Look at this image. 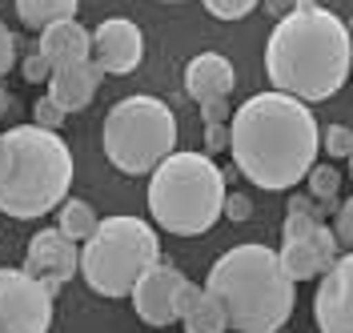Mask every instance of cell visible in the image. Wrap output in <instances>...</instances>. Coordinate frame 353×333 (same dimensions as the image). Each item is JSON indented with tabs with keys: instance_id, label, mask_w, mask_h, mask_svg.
I'll use <instances>...</instances> for the list:
<instances>
[{
	"instance_id": "obj_3",
	"label": "cell",
	"mask_w": 353,
	"mask_h": 333,
	"mask_svg": "<svg viewBox=\"0 0 353 333\" xmlns=\"http://www.w3.org/2000/svg\"><path fill=\"white\" fill-rule=\"evenodd\" d=\"M293 285L297 281L285 273L281 253L257 241L233 245L205 273V289L225 301L229 333H281L297 301Z\"/></svg>"
},
{
	"instance_id": "obj_4",
	"label": "cell",
	"mask_w": 353,
	"mask_h": 333,
	"mask_svg": "<svg viewBox=\"0 0 353 333\" xmlns=\"http://www.w3.org/2000/svg\"><path fill=\"white\" fill-rule=\"evenodd\" d=\"M8 173L0 181V213L17 221H37L61 209L72 189V149L57 129L17 125L4 133Z\"/></svg>"
},
{
	"instance_id": "obj_36",
	"label": "cell",
	"mask_w": 353,
	"mask_h": 333,
	"mask_svg": "<svg viewBox=\"0 0 353 333\" xmlns=\"http://www.w3.org/2000/svg\"><path fill=\"white\" fill-rule=\"evenodd\" d=\"M350 32H353V21H350Z\"/></svg>"
},
{
	"instance_id": "obj_29",
	"label": "cell",
	"mask_w": 353,
	"mask_h": 333,
	"mask_svg": "<svg viewBox=\"0 0 353 333\" xmlns=\"http://www.w3.org/2000/svg\"><path fill=\"white\" fill-rule=\"evenodd\" d=\"M221 149H229V125H205V153L217 157Z\"/></svg>"
},
{
	"instance_id": "obj_34",
	"label": "cell",
	"mask_w": 353,
	"mask_h": 333,
	"mask_svg": "<svg viewBox=\"0 0 353 333\" xmlns=\"http://www.w3.org/2000/svg\"><path fill=\"white\" fill-rule=\"evenodd\" d=\"M350 177H353V153H350Z\"/></svg>"
},
{
	"instance_id": "obj_15",
	"label": "cell",
	"mask_w": 353,
	"mask_h": 333,
	"mask_svg": "<svg viewBox=\"0 0 353 333\" xmlns=\"http://www.w3.org/2000/svg\"><path fill=\"white\" fill-rule=\"evenodd\" d=\"M101 77H105V72H101L97 61L52 68V77H48V97H52L65 112H85L88 105H92L97 89H101Z\"/></svg>"
},
{
	"instance_id": "obj_8",
	"label": "cell",
	"mask_w": 353,
	"mask_h": 333,
	"mask_svg": "<svg viewBox=\"0 0 353 333\" xmlns=\"http://www.w3.org/2000/svg\"><path fill=\"white\" fill-rule=\"evenodd\" d=\"M281 233H285L281 265H285V273L293 281L321 277V273L337 261V253H341V245L333 237V225H325L321 217H313L305 209H289Z\"/></svg>"
},
{
	"instance_id": "obj_19",
	"label": "cell",
	"mask_w": 353,
	"mask_h": 333,
	"mask_svg": "<svg viewBox=\"0 0 353 333\" xmlns=\"http://www.w3.org/2000/svg\"><path fill=\"white\" fill-rule=\"evenodd\" d=\"M97 225H101V217L92 213V205L81 197H65L61 201V213H57V229L65 233V237H72L77 245H85L92 233H97Z\"/></svg>"
},
{
	"instance_id": "obj_13",
	"label": "cell",
	"mask_w": 353,
	"mask_h": 333,
	"mask_svg": "<svg viewBox=\"0 0 353 333\" xmlns=\"http://www.w3.org/2000/svg\"><path fill=\"white\" fill-rule=\"evenodd\" d=\"M313 317L321 333H353V253L337 257L313 297Z\"/></svg>"
},
{
	"instance_id": "obj_17",
	"label": "cell",
	"mask_w": 353,
	"mask_h": 333,
	"mask_svg": "<svg viewBox=\"0 0 353 333\" xmlns=\"http://www.w3.org/2000/svg\"><path fill=\"white\" fill-rule=\"evenodd\" d=\"M237 85V72L229 65V57L221 52H197L189 68H185V92L193 101H205V97H229Z\"/></svg>"
},
{
	"instance_id": "obj_10",
	"label": "cell",
	"mask_w": 353,
	"mask_h": 333,
	"mask_svg": "<svg viewBox=\"0 0 353 333\" xmlns=\"http://www.w3.org/2000/svg\"><path fill=\"white\" fill-rule=\"evenodd\" d=\"M185 273L169 261H157L153 269H145L141 273V281L132 285V310L137 317L145 321V325H153V330H165V325H173L176 321V301H181V289H185Z\"/></svg>"
},
{
	"instance_id": "obj_5",
	"label": "cell",
	"mask_w": 353,
	"mask_h": 333,
	"mask_svg": "<svg viewBox=\"0 0 353 333\" xmlns=\"http://www.w3.org/2000/svg\"><path fill=\"white\" fill-rule=\"evenodd\" d=\"M225 173L209 153H169L149 173V213L153 225L176 237H201L225 213Z\"/></svg>"
},
{
	"instance_id": "obj_16",
	"label": "cell",
	"mask_w": 353,
	"mask_h": 333,
	"mask_svg": "<svg viewBox=\"0 0 353 333\" xmlns=\"http://www.w3.org/2000/svg\"><path fill=\"white\" fill-rule=\"evenodd\" d=\"M176 321L185 325V333H229V313L213 289L185 281L181 301H176Z\"/></svg>"
},
{
	"instance_id": "obj_20",
	"label": "cell",
	"mask_w": 353,
	"mask_h": 333,
	"mask_svg": "<svg viewBox=\"0 0 353 333\" xmlns=\"http://www.w3.org/2000/svg\"><path fill=\"white\" fill-rule=\"evenodd\" d=\"M305 181H309V197L321 201L325 213H337V205H341V173L333 165H313Z\"/></svg>"
},
{
	"instance_id": "obj_21",
	"label": "cell",
	"mask_w": 353,
	"mask_h": 333,
	"mask_svg": "<svg viewBox=\"0 0 353 333\" xmlns=\"http://www.w3.org/2000/svg\"><path fill=\"white\" fill-rule=\"evenodd\" d=\"M201 4H205V12L217 17V21H241V17H249L261 0H201Z\"/></svg>"
},
{
	"instance_id": "obj_33",
	"label": "cell",
	"mask_w": 353,
	"mask_h": 333,
	"mask_svg": "<svg viewBox=\"0 0 353 333\" xmlns=\"http://www.w3.org/2000/svg\"><path fill=\"white\" fill-rule=\"evenodd\" d=\"M161 4H185V0H161Z\"/></svg>"
},
{
	"instance_id": "obj_11",
	"label": "cell",
	"mask_w": 353,
	"mask_h": 333,
	"mask_svg": "<svg viewBox=\"0 0 353 333\" xmlns=\"http://www.w3.org/2000/svg\"><path fill=\"white\" fill-rule=\"evenodd\" d=\"M24 273H32L37 281H44V285L57 293L65 281H72V277L81 273V245L72 241V237H65L57 225H52V229H41V233L28 241Z\"/></svg>"
},
{
	"instance_id": "obj_9",
	"label": "cell",
	"mask_w": 353,
	"mask_h": 333,
	"mask_svg": "<svg viewBox=\"0 0 353 333\" xmlns=\"http://www.w3.org/2000/svg\"><path fill=\"white\" fill-rule=\"evenodd\" d=\"M52 289L24 269H0V333L52 330Z\"/></svg>"
},
{
	"instance_id": "obj_1",
	"label": "cell",
	"mask_w": 353,
	"mask_h": 333,
	"mask_svg": "<svg viewBox=\"0 0 353 333\" xmlns=\"http://www.w3.org/2000/svg\"><path fill=\"white\" fill-rule=\"evenodd\" d=\"M229 153L249 185L285 193L309 177L321 153V125L301 97L257 92L229 117Z\"/></svg>"
},
{
	"instance_id": "obj_27",
	"label": "cell",
	"mask_w": 353,
	"mask_h": 333,
	"mask_svg": "<svg viewBox=\"0 0 353 333\" xmlns=\"http://www.w3.org/2000/svg\"><path fill=\"white\" fill-rule=\"evenodd\" d=\"M221 217H229L233 225H245L249 217H253V201H249V193H225V213Z\"/></svg>"
},
{
	"instance_id": "obj_32",
	"label": "cell",
	"mask_w": 353,
	"mask_h": 333,
	"mask_svg": "<svg viewBox=\"0 0 353 333\" xmlns=\"http://www.w3.org/2000/svg\"><path fill=\"white\" fill-rule=\"evenodd\" d=\"M8 173V145H4V133H0V181Z\"/></svg>"
},
{
	"instance_id": "obj_31",
	"label": "cell",
	"mask_w": 353,
	"mask_h": 333,
	"mask_svg": "<svg viewBox=\"0 0 353 333\" xmlns=\"http://www.w3.org/2000/svg\"><path fill=\"white\" fill-rule=\"evenodd\" d=\"M8 109H12V92L0 85V117H8Z\"/></svg>"
},
{
	"instance_id": "obj_18",
	"label": "cell",
	"mask_w": 353,
	"mask_h": 333,
	"mask_svg": "<svg viewBox=\"0 0 353 333\" xmlns=\"http://www.w3.org/2000/svg\"><path fill=\"white\" fill-rule=\"evenodd\" d=\"M17 4V17H21V24H28V28H48V24L57 21H72L77 17V8H81V0H12Z\"/></svg>"
},
{
	"instance_id": "obj_26",
	"label": "cell",
	"mask_w": 353,
	"mask_h": 333,
	"mask_svg": "<svg viewBox=\"0 0 353 333\" xmlns=\"http://www.w3.org/2000/svg\"><path fill=\"white\" fill-rule=\"evenodd\" d=\"M21 77L28 81V85H48V77H52V65L44 61L37 48H32V52H28V57L21 61Z\"/></svg>"
},
{
	"instance_id": "obj_24",
	"label": "cell",
	"mask_w": 353,
	"mask_h": 333,
	"mask_svg": "<svg viewBox=\"0 0 353 333\" xmlns=\"http://www.w3.org/2000/svg\"><path fill=\"white\" fill-rule=\"evenodd\" d=\"M333 237H337V245L345 253H353V197H345L337 205V213H333Z\"/></svg>"
},
{
	"instance_id": "obj_23",
	"label": "cell",
	"mask_w": 353,
	"mask_h": 333,
	"mask_svg": "<svg viewBox=\"0 0 353 333\" xmlns=\"http://www.w3.org/2000/svg\"><path fill=\"white\" fill-rule=\"evenodd\" d=\"M65 117L68 112L44 92V97H37V105H32V125H41V129H61L65 125Z\"/></svg>"
},
{
	"instance_id": "obj_28",
	"label": "cell",
	"mask_w": 353,
	"mask_h": 333,
	"mask_svg": "<svg viewBox=\"0 0 353 333\" xmlns=\"http://www.w3.org/2000/svg\"><path fill=\"white\" fill-rule=\"evenodd\" d=\"M12 65H17V37L8 32V24L0 21V77H8Z\"/></svg>"
},
{
	"instance_id": "obj_12",
	"label": "cell",
	"mask_w": 353,
	"mask_h": 333,
	"mask_svg": "<svg viewBox=\"0 0 353 333\" xmlns=\"http://www.w3.org/2000/svg\"><path fill=\"white\" fill-rule=\"evenodd\" d=\"M141 57H145V32L137 21L109 17L92 28V61L101 65V72L129 77V72H137Z\"/></svg>"
},
{
	"instance_id": "obj_7",
	"label": "cell",
	"mask_w": 353,
	"mask_h": 333,
	"mask_svg": "<svg viewBox=\"0 0 353 333\" xmlns=\"http://www.w3.org/2000/svg\"><path fill=\"white\" fill-rule=\"evenodd\" d=\"M101 145L112 169L129 177H145L176 149V117L161 97H149V92L125 97L105 117Z\"/></svg>"
},
{
	"instance_id": "obj_30",
	"label": "cell",
	"mask_w": 353,
	"mask_h": 333,
	"mask_svg": "<svg viewBox=\"0 0 353 333\" xmlns=\"http://www.w3.org/2000/svg\"><path fill=\"white\" fill-rule=\"evenodd\" d=\"M297 4H301V0H261V8L269 12V17H273V21H281V17H289V12H293Z\"/></svg>"
},
{
	"instance_id": "obj_2",
	"label": "cell",
	"mask_w": 353,
	"mask_h": 333,
	"mask_svg": "<svg viewBox=\"0 0 353 333\" xmlns=\"http://www.w3.org/2000/svg\"><path fill=\"white\" fill-rule=\"evenodd\" d=\"M350 24L317 0H301L265 41V77L277 92L317 105L337 97L350 81Z\"/></svg>"
},
{
	"instance_id": "obj_6",
	"label": "cell",
	"mask_w": 353,
	"mask_h": 333,
	"mask_svg": "<svg viewBox=\"0 0 353 333\" xmlns=\"http://www.w3.org/2000/svg\"><path fill=\"white\" fill-rule=\"evenodd\" d=\"M161 261L157 229L145 217L117 213L97 225V233L81 245V277L101 297H129L145 269Z\"/></svg>"
},
{
	"instance_id": "obj_25",
	"label": "cell",
	"mask_w": 353,
	"mask_h": 333,
	"mask_svg": "<svg viewBox=\"0 0 353 333\" xmlns=\"http://www.w3.org/2000/svg\"><path fill=\"white\" fill-rule=\"evenodd\" d=\"M197 109L205 125H229V117H233L229 97H205V101H197Z\"/></svg>"
},
{
	"instance_id": "obj_22",
	"label": "cell",
	"mask_w": 353,
	"mask_h": 333,
	"mask_svg": "<svg viewBox=\"0 0 353 333\" xmlns=\"http://www.w3.org/2000/svg\"><path fill=\"white\" fill-rule=\"evenodd\" d=\"M321 149H325L333 161H350V153H353V129H350V125H330V129H325V141H321Z\"/></svg>"
},
{
	"instance_id": "obj_35",
	"label": "cell",
	"mask_w": 353,
	"mask_h": 333,
	"mask_svg": "<svg viewBox=\"0 0 353 333\" xmlns=\"http://www.w3.org/2000/svg\"><path fill=\"white\" fill-rule=\"evenodd\" d=\"M350 77H353V57H350Z\"/></svg>"
},
{
	"instance_id": "obj_14",
	"label": "cell",
	"mask_w": 353,
	"mask_h": 333,
	"mask_svg": "<svg viewBox=\"0 0 353 333\" xmlns=\"http://www.w3.org/2000/svg\"><path fill=\"white\" fill-rule=\"evenodd\" d=\"M37 52L52 68H65V65H81V61H92V28L77 21H57L41 28V41H37Z\"/></svg>"
}]
</instances>
